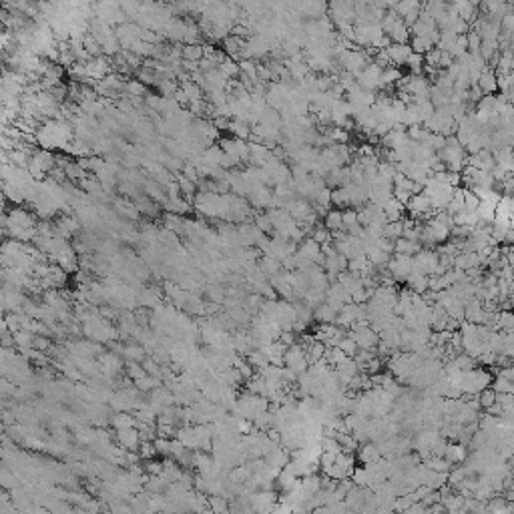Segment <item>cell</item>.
<instances>
[{
    "label": "cell",
    "mask_w": 514,
    "mask_h": 514,
    "mask_svg": "<svg viewBox=\"0 0 514 514\" xmlns=\"http://www.w3.org/2000/svg\"><path fill=\"white\" fill-rule=\"evenodd\" d=\"M476 85H478V89L482 91V95H494V93L498 91V85H496V72H494V68H492V66H486V68L480 72V76H478Z\"/></svg>",
    "instance_id": "obj_3"
},
{
    "label": "cell",
    "mask_w": 514,
    "mask_h": 514,
    "mask_svg": "<svg viewBox=\"0 0 514 514\" xmlns=\"http://www.w3.org/2000/svg\"><path fill=\"white\" fill-rule=\"evenodd\" d=\"M452 360H454V364H456L460 370H472V368H476V366H478V360H476V358H472V355H468V353H464V351L456 353Z\"/></svg>",
    "instance_id": "obj_23"
},
{
    "label": "cell",
    "mask_w": 514,
    "mask_h": 514,
    "mask_svg": "<svg viewBox=\"0 0 514 514\" xmlns=\"http://www.w3.org/2000/svg\"><path fill=\"white\" fill-rule=\"evenodd\" d=\"M402 229H404L402 221H388V223L384 225V229H382V237L398 239V237H402Z\"/></svg>",
    "instance_id": "obj_25"
},
{
    "label": "cell",
    "mask_w": 514,
    "mask_h": 514,
    "mask_svg": "<svg viewBox=\"0 0 514 514\" xmlns=\"http://www.w3.org/2000/svg\"><path fill=\"white\" fill-rule=\"evenodd\" d=\"M444 458H446L450 464H462V462H466V458H468V450H466V446L460 444V442H450V444H446Z\"/></svg>",
    "instance_id": "obj_9"
},
{
    "label": "cell",
    "mask_w": 514,
    "mask_h": 514,
    "mask_svg": "<svg viewBox=\"0 0 514 514\" xmlns=\"http://www.w3.org/2000/svg\"><path fill=\"white\" fill-rule=\"evenodd\" d=\"M440 55H442V51H440V49H436V47H432L428 53H424V64H428V66H436V68H438Z\"/></svg>",
    "instance_id": "obj_33"
},
{
    "label": "cell",
    "mask_w": 514,
    "mask_h": 514,
    "mask_svg": "<svg viewBox=\"0 0 514 514\" xmlns=\"http://www.w3.org/2000/svg\"><path fill=\"white\" fill-rule=\"evenodd\" d=\"M338 347L342 349L345 355H349V358H353V355H355V351L360 349V347H358V343L353 342V338H351V336H347V334H345L342 340H340Z\"/></svg>",
    "instance_id": "obj_31"
},
{
    "label": "cell",
    "mask_w": 514,
    "mask_h": 514,
    "mask_svg": "<svg viewBox=\"0 0 514 514\" xmlns=\"http://www.w3.org/2000/svg\"><path fill=\"white\" fill-rule=\"evenodd\" d=\"M347 336L353 338V342L358 343L360 349H374L378 345V342H380L378 332H374L370 326L358 328V330H347Z\"/></svg>",
    "instance_id": "obj_1"
},
{
    "label": "cell",
    "mask_w": 514,
    "mask_h": 514,
    "mask_svg": "<svg viewBox=\"0 0 514 514\" xmlns=\"http://www.w3.org/2000/svg\"><path fill=\"white\" fill-rule=\"evenodd\" d=\"M338 282L343 286V289L351 295L355 289H360V287H364L362 286V278L358 275V273H351V271H342V273H338Z\"/></svg>",
    "instance_id": "obj_13"
},
{
    "label": "cell",
    "mask_w": 514,
    "mask_h": 514,
    "mask_svg": "<svg viewBox=\"0 0 514 514\" xmlns=\"http://www.w3.org/2000/svg\"><path fill=\"white\" fill-rule=\"evenodd\" d=\"M400 76L402 70L398 66H394V64L382 68V76H380V87L378 89H384L386 85H396V81H400Z\"/></svg>",
    "instance_id": "obj_17"
},
{
    "label": "cell",
    "mask_w": 514,
    "mask_h": 514,
    "mask_svg": "<svg viewBox=\"0 0 514 514\" xmlns=\"http://www.w3.org/2000/svg\"><path fill=\"white\" fill-rule=\"evenodd\" d=\"M496 402L500 406H506V404H514V398L512 394H508V392H496Z\"/></svg>",
    "instance_id": "obj_39"
},
{
    "label": "cell",
    "mask_w": 514,
    "mask_h": 514,
    "mask_svg": "<svg viewBox=\"0 0 514 514\" xmlns=\"http://www.w3.org/2000/svg\"><path fill=\"white\" fill-rule=\"evenodd\" d=\"M289 368H291V370H293V372L299 376V374H303V372L309 368V362H307V360H305V355H303L301 360H297V362H295L293 366H289Z\"/></svg>",
    "instance_id": "obj_36"
},
{
    "label": "cell",
    "mask_w": 514,
    "mask_h": 514,
    "mask_svg": "<svg viewBox=\"0 0 514 514\" xmlns=\"http://www.w3.org/2000/svg\"><path fill=\"white\" fill-rule=\"evenodd\" d=\"M388 36H390L392 43H408V41H410V28L404 24L402 16L396 18V22H394V26L390 28Z\"/></svg>",
    "instance_id": "obj_12"
},
{
    "label": "cell",
    "mask_w": 514,
    "mask_h": 514,
    "mask_svg": "<svg viewBox=\"0 0 514 514\" xmlns=\"http://www.w3.org/2000/svg\"><path fill=\"white\" fill-rule=\"evenodd\" d=\"M280 342L286 343V345H291V343L297 342V334L291 332V330H289V332H282V334H280Z\"/></svg>",
    "instance_id": "obj_37"
},
{
    "label": "cell",
    "mask_w": 514,
    "mask_h": 514,
    "mask_svg": "<svg viewBox=\"0 0 514 514\" xmlns=\"http://www.w3.org/2000/svg\"><path fill=\"white\" fill-rule=\"evenodd\" d=\"M410 504H412V500L408 498V494H402L400 498H394V510L396 512H406L410 508Z\"/></svg>",
    "instance_id": "obj_35"
},
{
    "label": "cell",
    "mask_w": 514,
    "mask_h": 514,
    "mask_svg": "<svg viewBox=\"0 0 514 514\" xmlns=\"http://www.w3.org/2000/svg\"><path fill=\"white\" fill-rule=\"evenodd\" d=\"M183 55H185V58L187 60H193V62H197L199 58L203 57V49H199V47H187L185 51H183Z\"/></svg>",
    "instance_id": "obj_34"
},
{
    "label": "cell",
    "mask_w": 514,
    "mask_h": 514,
    "mask_svg": "<svg viewBox=\"0 0 514 514\" xmlns=\"http://www.w3.org/2000/svg\"><path fill=\"white\" fill-rule=\"evenodd\" d=\"M349 193H351V183L332 189V205H336L338 209L349 207Z\"/></svg>",
    "instance_id": "obj_11"
},
{
    "label": "cell",
    "mask_w": 514,
    "mask_h": 514,
    "mask_svg": "<svg viewBox=\"0 0 514 514\" xmlns=\"http://www.w3.org/2000/svg\"><path fill=\"white\" fill-rule=\"evenodd\" d=\"M490 388H492L494 392H508V394H512L514 392V382L512 380H504V378L494 376V380H492Z\"/></svg>",
    "instance_id": "obj_30"
},
{
    "label": "cell",
    "mask_w": 514,
    "mask_h": 514,
    "mask_svg": "<svg viewBox=\"0 0 514 514\" xmlns=\"http://www.w3.org/2000/svg\"><path fill=\"white\" fill-rule=\"evenodd\" d=\"M313 205H320V207H328L332 205V189L330 187H322L315 191V197H313Z\"/></svg>",
    "instance_id": "obj_24"
},
{
    "label": "cell",
    "mask_w": 514,
    "mask_h": 514,
    "mask_svg": "<svg viewBox=\"0 0 514 514\" xmlns=\"http://www.w3.org/2000/svg\"><path fill=\"white\" fill-rule=\"evenodd\" d=\"M336 315H338V311L328 301H322L320 305L313 307V320L320 322V324H334Z\"/></svg>",
    "instance_id": "obj_10"
},
{
    "label": "cell",
    "mask_w": 514,
    "mask_h": 514,
    "mask_svg": "<svg viewBox=\"0 0 514 514\" xmlns=\"http://www.w3.org/2000/svg\"><path fill=\"white\" fill-rule=\"evenodd\" d=\"M476 396H478V402H480V408H482V410H486L488 406H492V404L496 402V392H494L490 386L484 388V390H480Z\"/></svg>",
    "instance_id": "obj_27"
},
{
    "label": "cell",
    "mask_w": 514,
    "mask_h": 514,
    "mask_svg": "<svg viewBox=\"0 0 514 514\" xmlns=\"http://www.w3.org/2000/svg\"><path fill=\"white\" fill-rule=\"evenodd\" d=\"M478 205H480V199L472 193V189H466V187H464V209L470 211V213H474V211L478 209Z\"/></svg>",
    "instance_id": "obj_32"
},
{
    "label": "cell",
    "mask_w": 514,
    "mask_h": 514,
    "mask_svg": "<svg viewBox=\"0 0 514 514\" xmlns=\"http://www.w3.org/2000/svg\"><path fill=\"white\" fill-rule=\"evenodd\" d=\"M408 45H410L412 53H418V55H424L434 47L430 43V38H426V36H412V43H408Z\"/></svg>",
    "instance_id": "obj_21"
},
{
    "label": "cell",
    "mask_w": 514,
    "mask_h": 514,
    "mask_svg": "<svg viewBox=\"0 0 514 514\" xmlns=\"http://www.w3.org/2000/svg\"><path fill=\"white\" fill-rule=\"evenodd\" d=\"M358 450H360V454H358V458L366 464V462H376L378 458H382L380 456V450H378V444L376 442H364V444H360L358 446Z\"/></svg>",
    "instance_id": "obj_16"
},
{
    "label": "cell",
    "mask_w": 514,
    "mask_h": 514,
    "mask_svg": "<svg viewBox=\"0 0 514 514\" xmlns=\"http://www.w3.org/2000/svg\"><path fill=\"white\" fill-rule=\"evenodd\" d=\"M324 227L330 229V231H338V229H343L342 225V209H332L326 213L324 217Z\"/></svg>",
    "instance_id": "obj_20"
},
{
    "label": "cell",
    "mask_w": 514,
    "mask_h": 514,
    "mask_svg": "<svg viewBox=\"0 0 514 514\" xmlns=\"http://www.w3.org/2000/svg\"><path fill=\"white\" fill-rule=\"evenodd\" d=\"M259 267H261V271L267 275V278H273V275H278L280 271H282V261L275 257V255H271V253H263L261 257H259V263H257Z\"/></svg>",
    "instance_id": "obj_8"
},
{
    "label": "cell",
    "mask_w": 514,
    "mask_h": 514,
    "mask_svg": "<svg viewBox=\"0 0 514 514\" xmlns=\"http://www.w3.org/2000/svg\"><path fill=\"white\" fill-rule=\"evenodd\" d=\"M309 237H311L313 241H318L320 245H324V243H332V233H330V229H326L322 223H318L315 227L311 229Z\"/></svg>",
    "instance_id": "obj_22"
},
{
    "label": "cell",
    "mask_w": 514,
    "mask_h": 514,
    "mask_svg": "<svg viewBox=\"0 0 514 514\" xmlns=\"http://www.w3.org/2000/svg\"><path fill=\"white\" fill-rule=\"evenodd\" d=\"M303 353H305V349H303V345H301L299 342L287 345L286 353H284V366H293L297 360H301V358H303Z\"/></svg>",
    "instance_id": "obj_18"
},
{
    "label": "cell",
    "mask_w": 514,
    "mask_h": 514,
    "mask_svg": "<svg viewBox=\"0 0 514 514\" xmlns=\"http://www.w3.org/2000/svg\"><path fill=\"white\" fill-rule=\"evenodd\" d=\"M386 53H388L390 62H392L394 66H402V64L406 62V58L410 57L412 49H410L408 43H390V45L386 47Z\"/></svg>",
    "instance_id": "obj_4"
},
{
    "label": "cell",
    "mask_w": 514,
    "mask_h": 514,
    "mask_svg": "<svg viewBox=\"0 0 514 514\" xmlns=\"http://www.w3.org/2000/svg\"><path fill=\"white\" fill-rule=\"evenodd\" d=\"M368 259H370V263L372 265H376V267H386L388 265V261H390V257H392V253H386V251H382V249H378V247H372L368 253Z\"/></svg>",
    "instance_id": "obj_19"
},
{
    "label": "cell",
    "mask_w": 514,
    "mask_h": 514,
    "mask_svg": "<svg viewBox=\"0 0 514 514\" xmlns=\"http://www.w3.org/2000/svg\"><path fill=\"white\" fill-rule=\"evenodd\" d=\"M345 101L349 103V105H353V107H372L374 103H376V91H366V89H360V87H355L353 91H349V93H345Z\"/></svg>",
    "instance_id": "obj_2"
},
{
    "label": "cell",
    "mask_w": 514,
    "mask_h": 514,
    "mask_svg": "<svg viewBox=\"0 0 514 514\" xmlns=\"http://www.w3.org/2000/svg\"><path fill=\"white\" fill-rule=\"evenodd\" d=\"M412 70V74H422V66H424V55H418V53H410V57L406 58V62Z\"/></svg>",
    "instance_id": "obj_26"
},
{
    "label": "cell",
    "mask_w": 514,
    "mask_h": 514,
    "mask_svg": "<svg viewBox=\"0 0 514 514\" xmlns=\"http://www.w3.org/2000/svg\"><path fill=\"white\" fill-rule=\"evenodd\" d=\"M382 211H384V215H386L388 221H402V219L406 217V205H402L400 201L394 199V197H390V199L384 203Z\"/></svg>",
    "instance_id": "obj_7"
},
{
    "label": "cell",
    "mask_w": 514,
    "mask_h": 514,
    "mask_svg": "<svg viewBox=\"0 0 514 514\" xmlns=\"http://www.w3.org/2000/svg\"><path fill=\"white\" fill-rule=\"evenodd\" d=\"M422 249L420 241H412L406 237H398L394 239V253H408V255H416Z\"/></svg>",
    "instance_id": "obj_14"
},
{
    "label": "cell",
    "mask_w": 514,
    "mask_h": 514,
    "mask_svg": "<svg viewBox=\"0 0 514 514\" xmlns=\"http://www.w3.org/2000/svg\"><path fill=\"white\" fill-rule=\"evenodd\" d=\"M219 72H221L225 78H231V76H235V74L239 72V64H237L235 60H231V58H223V60L219 62Z\"/></svg>",
    "instance_id": "obj_28"
},
{
    "label": "cell",
    "mask_w": 514,
    "mask_h": 514,
    "mask_svg": "<svg viewBox=\"0 0 514 514\" xmlns=\"http://www.w3.org/2000/svg\"><path fill=\"white\" fill-rule=\"evenodd\" d=\"M404 284L408 286V289H412L416 293H424L428 289V275L426 273H414V271H410V275L406 278Z\"/></svg>",
    "instance_id": "obj_15"
},
{
    "label": "cell",
    "mask_w": 514,
    "mask_h": 514,
    "mask_svg": "<svg viewBox=\"0 0 514 514\" xmlns=\"http://www.w3.org/2000/svg\"><path fill=\"white\" fill-rule=\"evenodd\" d=\"M247 145H249V159L247 161L255 167H263L271 155V149L265 147L263 143H247Z\"/></svg>",
    "instance_id": "obj_5"
},
{
    "label": "cell",
    "mask_w": 514,
    "mask_h": 514,
    "mask_svg": "<svg viewBox=\"0 0 514 514\" xmlns=\"http://www.w3.org/2000/svg\"><path fill=\"white\" fill-rule=\"evenodd\" d=\"M452 62H454V57H452L450 53H442V55H440V60H438V68L446 70V68H448Z\"/></svg>",
    "instance_id": "obj_38"
},
{
    "label": "cell",
    "mask_w": 514,
    "mask_h": 514,
    "mask_svg": "<svg viewBox=\"0 0 514 514\" xmlns=\"http://www.w3.org/2000/svg\"><path fill=\"white\" fill-rule=\"evenodd\" d=\"M486 414H490V416H496V418H498V416H502V406H500L498 402H494L492 406H488V408H486Z\"/></svg>",
    "instance_id": "obj_40"
},
{
    "label": "cell",
    "mask_w": 514,
    "mask_h": 514,
    "mask_svg": "<svg viewBox=\"0 0 514 514\" xmlns=\"http://www.w3.org/2000/svg\"><path fill=\"white\" fill-rule=\"evenodd\" d=\"M253 223L257 225V229H261L265 235H269V237L273 235V223H271V219L267 217V213H257Z\"/></svg>",
    "instance_id": "obj_29"
},
{
    "label": "cell",
    "mask_w": 514,
    "mask_h": 514,
    "mask_svg": "<svg viewBox=\"0 0 514 514\" xmlns=\"http://www.w3.org/2000/svg\"><path fill=\"white\" fill-rule=\"evenodd\" d=\"M253 508H257V510H273V504H275V500H278V492H273V488L271 490H259L253 498Z\"/></svg>",
    "instance_id": "obj_6"
}]
</instances>
